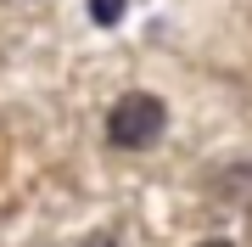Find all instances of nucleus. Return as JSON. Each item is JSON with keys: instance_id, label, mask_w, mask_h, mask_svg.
I'll return each mask as SVG.
<instances>
[{"instance_id": "1", "label": "nucleus", "mask_w": 252, "mask_h": 247, "mask_svg": "<svg viewBox=\"0 0 252 247\" xmlns=\"http://www.w3.org/2000/svg\"><path fill=\"white\" fill-rule=\"evenodd\" d=\"M162 129H168V107H162L152 90H129V96H118L112 112H107V141H112L118 152H140V146H152Z\"/></svg>"}, {"instance_id": "2", "label": "nucleus", "mask_w": 252, "mask_h": 247, "mask_svg": "<svg viewBox=\"0 0 252 247\" xmlns=\"http://www.w3.org/2000/svg\"><path fill=\"white\" fill-rule=\"evenodd\" d=\"M124 11H129V0H90V23L95 28H118Z\"/></svg>"}, {"instance_id": "3", "label": "nucleus", "mask_w": 252, "mask_h": 247, "mask_svg": "<svg viewBox=\"0 0 252 247\" xmlns=\"http://www.w3.org/2000/svg\"><path fill=\"white\" fill-rule=\"evenodd\" d=\"M84 247H118L112 236H90V242H84Z\"/></svg>"}, {"instance_id": "4", "label": "nucleus", "mask_w": 252, "mask_h": 247, "mask_svg": "<svg viewBox=\"0 0 252 247\" xmlns=\"http://www.w3.org/2000/svg\"><path fill=\"white\" fill-rule=\"evenodd\" d=\"M196 247H230V242H196Z\"/></svg>"}]
</instances>
